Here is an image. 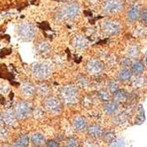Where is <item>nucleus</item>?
Returning <instances> with one entry per match:
<instances>
[{
  "instance_id": "obj_30",
  "label": "nucleus",
  "mask_w": 147,
  "mask_h": 147,
  "mask_svg": "<svg viewBox=\"0 0 147 147\" xmlns=\"http://www.w3.org/2000/svg\"><path fill=\"white\" fill-rule=\"evenodd\" d=\"M109 147H125V141L123 138H115L111 143H109Z\"/></svg>"
},
{
  "instance_id": "obj_25",
  "label": "nucleus",
  "mask_w": 147,
  "mask_h": 147,
  "mask_svg": "<svg viewBox=\"0 0 147 147\" xmlns=\"http://www.w3.org/2000/svg\"><path fill=\"white\" fill-rule=\"evenodd\" d=\"M102 139L106 142V143H111L113 140L115 139L116 138V136H115V133L114 131H112V130H107L106 132H103L102 134Z\"/></svg>"
},
{
  "instance_id": "obj_45",
  "label": "nucleus",
  "mask_w": 147,
  "mask_h": 147,
  "mask_svg": "<svg viewBox=\"0 0 147 147\" xmlns=\"http://www.w3.org/2000/svg\"><path fill=\"white\" fill-rule=\"evenodd\" d=\"M69 1H74V0H69Z\"/></svg>"
},
{
  "instance_id": "obj_4",
  "label": "nucleus",
  "mask_w": 147,
  "mask_h": 147,
  "mask_svg": "<svg viewBox=\"0 0 147 147\" xmlns=\"http://www.w3.org/2000/svg\"><path fill=\"white\" fill-rule=\"evenodd\" d=\"M18 36L22 40H32L36 33V29L33 24L29 22H23L20 23L17 28Z\"/></svg>"
},
{
  "instance_id": "obj_23",
  "label": "nucleus",
  "mask_w": 147,
  "mask_h": 147,
  "mask_svg": "<svg viewBox=\"0 0 147 147\" xmlns=\"http://www.w3.org/2000/svg\"><path fill=\"white\" fill-rule=\"evenodd\" d=\"M76 83H77V86L79 88H82V89H86L90 85L89 80L84 76H82V75H80V76H77Z\"/></svg>"
},
{
  "instance_id": "obj_24",
  "label": "nucleus",
  "mask_w": 147,
  "mask_h": 147,
  "mask_svg": "<svg viewBox=\"0 0 147 147\" xmlns=\"http://www.w3.org/2000/svg\"><path fill=\"white\" fill-rule=\"evenodd\" d=\"M140 17V10L138 7H133L128 13V18L131 22H135Z\"/></svg>"
},
{
  "instance_id": "obj_9",
  "label": "nucleus",
  "mask_w": 147,
  "mask_h": 147,
  "mask_svg": "<svg viewBox=\"0 0 147 147\" xmlns=\"http://www.w3.org/2000/svg\"><path fill=\"white\" fill-rule=\"evenodd\" d=\"M86 70L88 74L90 76H99L104 71V65L103 63L97 59H91L90 60L86 65Z\"/></svg>"
},
{
  "instance_id": "obj_7",
  "label": "nucleus",
  "mask_w": 147,
  "mask_h": 147,
  "mask_svg": "<svg viewBox=\"0 0 147 147\" xmlns=\"http://www.w3.org/2000/svg\"><path fill=\"white\" fill-rule=\"evenodd\" d=\"M44 105L45 110L52 114H59L62 110V105L60 100L55 97H51L46 98Z\"/></svg>"
},
{
  "instance_id": "obj_33",
  "label": "nucleus",
  "mask_w": 147,
  "mask_h": 147,
  "mask_svg": "<svg viewBox=\"0 0 147 147\" xmlns=\"http://www.w3.org/2000/svg\"><path fill=\"white\" fill-rule=\"evenodd\" d=\"M107 88H108V90H109L110 93H114L115 91H116L119 89V86H118V83L115 81H111L108 83Z\"/></svg>"
},
{
  "instance_id": "obj_1",
  "label": "nucleus",
  "mask_w": 147,
  "mask_h": 147,
  "mask_svg": "<svg viewBox=\"0 0 147 147\" xmlns=\"http://www.w3.org/2000/svg\"><path fill=\"white\" fill-rule=\"evenodd\" d=\"M52 72L51 66L47 62H39L35 63L31 67V73L35 79L43 81L48 78Z\"/></svg>"
},
{
  "instance_id": "obj_5",
  "label": "nucleus",
  "mask_w": 147,
  "mask_h": 147,
  "mask_svg": "<svg viewBox=\"0 0 147 147\" xmlns=\"http://www.w3.org/2000/svg\"><path fill=\"white\" fill-rule=\"evenodd\" d=\"M32 112V106L28 101H20L14 107V114L19 120L27 119Z\"/></svg>"
},
{
  "instance_id": "obj_32",
  "label": "nucleus",
  "mask_w": 147,
  "mask_h": 147,
  "mask_svg": "<svg viewBox=\"0 0 147 147\" xmlns=\"http://www.w3.org/2000/svg\"><path fill=\"white\" fill-rule=\"evenodd\" d=\"M143 83H144V80L138 76V75H136V76L132 80V84L135 88H140L143 86Z\"/></svg>"
},
{
  "instance_id": "obj_42",
  "label": "nucleus",
  "mask_w": 147,
  "mask_h": 147,
  "mask_svg": "<svg viewBox=\"0 0 147 147\" xmlns=\"http://www.w3.org/2000/svg\"><path fill=\"white\" fill-rule=\"evenodd\" d=\"M1 121H2V115L0 114V124H1Z\"/></svg>"
},
{
  "instance_id": "obj_44",
  "label": "nucleus",
  "mask_w": 147,
  "mask_h": 147,
  "mask_svg": "<svg viewBox=\"0 0 147 147\" xmlns=\"http://www.w3.org/2000/svg\"><path fill=\"white\" fill-rule=\"evenodd\" d=\"M146 87H147V81H146Z\"/></svg>"
},
{
  "instance_id": "obj_36",
  "label": "nucleus",
  "mask_w": 147,
  "mask_h": 147,
  "mask_svg": "<svg viewBox=\"0 0 147 147\" xmlns=\"http://www.w3.org/2000/svg\"><path fill=\"white\" fill-rule=\"evenodd\" d=\"M131 60L129 59V58H124V59H121V65L124 67V68H128L129 67H130L131 66Z\"/></svg>"
},
{
  "instance_id": "obj_21",
  "label": "nucleus",
  "mask_w": 147,
  "mask_h": 147,
  "mask_svg": "<svg viewBox=\"0 0 147 147\" xmlns=\"http://www.w3.org/2000/svg\"><path fill=\"white\" fill-rule=\"evenodd\" d=\"M37 51L39 53L41 54H47L49 53V52L51 51V45H49V43H47V42H40V43H38L37 45Z\"/></svg>"
},
{
  "instance_id": "obj_14",
  "label": "nucleus",
  "mask_w": 147,
  "mask_h": 147,
  "mask_svg": "<svg viewBox=\"0 0 147 147\" xmlns=\"http://www.w3.org/2000/svg\"><path fill=\"white\" fill-rule=\"evenodd\" d=\"M119 111V105L115 101H107L104 106V112L107 115H114Z\"/></svg>"
},
{
  "instance_id": "obj_22",
  "label": "nucleus",
  "mask_w": 147,
  "mask_h": 147,
  "mask_svg": "<svg viewBox=\"0 0 147 147\" xmlns=\"http://www.w3.org/2000/svg\"><path fill=\"white\" fill-rule=\"evenodd\" d=\"M129 120V115L126 113H122L120 114H117L115 118L113 119V123H115L116 125H121L125 122H127Z\"/></svg>"
},
{
  "instance_id": "obj_29",
  "label": "nucleus",
  "mask_w": 147,
  "mask_h": 147,
  "mask_svg": "<svg viewBox=\"0 0 147 147\" xmlns=\"http://www.w3.org/2000/svg\"><path fill=\"white\" fill-rule=\"evenodd\" d=\"M15 143L23 146V147H28L29 144V138L27 135H22L19 136V138L17 139V141Z\"/></svg>"
},
{
  "instance_id": "obj_12",
  "label": "nucleus",
  "mask_w": 147,
  "mask_h": 147,
  "mask_svg": "<svg viewBox=\"0 0 147 147\" xmlns=\"http://www.w3.org/2000/svg\"><path fill=\"white\" fill-rule=\"evenodd\" d=\"M20 92L26 98H30L35 95L36 93V87L31 82H23L22 87H20Z\"/></svg>"
},
{
  "instance_id": "obj_17",
  "label": "nucleus",
  "mask_w": 147,
  "mask_h": 147,
  "mask_svg": "<svg viewBox=\"0 0 147 147\" xmlns=\"http://www.w3.org/2000/svg\"><path fill=\"white\" fill-rule=\"evenodd\" d=\"M51 88L48 84L45 82H40L36 87V92L41 97H48L51 93Z\"/></svg>"
},
{
  "instance_id": "obj_37",
  "label": "nucleus",
  "mask_w": 147,
  "mask_h": 147,
  "mask_svg": "<svg viewBox=\"0 0 147 147\" xmlns=\"http://www.w3.org/2000/svg\"><path fill=\"white\" fill-rule=\"evenodd\" d=\"M46 147H60L59 143L55 140H49L46 143Z\"/></svg>"
},
{
  "instance_id": "obj_6",
  "label": "nucleus",
  "mask_w": 147,
  "mask_h": 147,
  "mask_svg": "<svg viewBox=\"0 0 147 147\" xmlns=\"http://www.w3.org/2000/svg\"><path fill=\"white\" fill-rule=\"evenodd\" d=\"M123 7L121 0H106L103 4V11L107 14H116L122 11Z\"/></svg>"
},
{
  "instance_id": "obj_3",
  "label": "nucleus",
  "mask_w": 147,
  "mask_h": 147,
  "mask_svg": "<svg viewBox=\"0 0 147 147\" xmlns=\"http://www.w3.org/2000/svg\"><path fill=\"white\" fill-rule=\"evenodd\" d=\"M81 14L80 5L76 3L67 4L58 13V17L61 20H75Z\"/></svg>"
},
{
  "instance_id": "obj_11",
  "label": "nucleus",
  "mask_w": 147,
  "mask_h": 147,
  "mask_svg": "<svg viewBox=\"0 0 147 147\" xmlns=\"http://www.w3.org/2000/svg\"><path fill=\"white\" fill-rule=\"evenodd\" d=\"M73 45L77 51H83L89 45L88 40L82 36H76L73 39Z\"/></svg>"
},
{
  "instance_id": "obj_16",
  "label": "nucleus",
  "mask_w": 147,
  "mask_h": 147,
  "mask_svg": "<svg viewBox=\"0 0 147 147\" xmlns=\"http://www.w3.org/2000/svg\"><path fill=\"white\" fill-rule=\"evenodd\" d=\"M113 94V101L117 103H125L129 100V94L125 90H117Z\"/></svg>"
},
{
  "instance_id": "obj_38",
  "label": "nucleus",
  "mask_w": 147,
  "mask_h": 147,
  "mask_svg": "<svg viewBox=\"0 0 147 147\" xmlns=\"http://www.w3.org/2000/svg\"><path fill=\"white\" fill-rule=\"evenodd\" d=\"M9 92V87L7 85H2L0 87V93L3 94V95H5Z\"/></svg>"
},
{
  "instance_id": "obj_27",
  "label": "nucleus",
  "mask_w": 147,
  "mask_h": 147,
  "mask_svg": "<svg viewBox=\"0 0 147 147\" xmlns=\"http://www.w3.org/2000/svg\"><path fill=\"white\" fill-rule=\"evenodd\" d=\"M127 54L130 59H136V57H138L139 54V51L138 49V47L135 46V45H131L129 47L128 51H127Z\"/></svg>"
},
{
  "instance_id": "obj_15",
  "label": "nucleus",
  "mask_w": 147,
  "mask_h": 147,
  "mask_svg": "<svg viewBox=\"0 0 147 147\" xmlns=\"http://www.w3.org/2000/svg\"><path fill=\"white\" fill-rule=\"evenodd\" d=\"M2 121H4V123L8 127H14L17 124V117L15 116L14 113L7 112L2 115Z\"/></svg>"
},
{
  "instance_id": "obj_13",
  "label": "nucleus",
  "mask_w": 147,
  "mask_h": 147,
  "mask_svg": "<svg viewBox=\"0 0 147 147\" xmlns=\"http://www.w3.org/2000/svg\"><path fill=\"white\" fill-rule=\"evenodd\" d=\"M103 129L98 124H93L88 128V135L93 139H98L102 136Z\"/></svg>"
},
{
  "instance_id": "obj_8",
  "label": "nucleus",
  "mask_w": 147,
  "mask_h": 147,
  "mask_svg": "<svg viewBox=\"0 0 147 147\" xmlns=\"http://www.w3.org/2000/svg\"><path fill=\"white\" fill-rule=\"evenodd\" d=\"M102 29L105 34L109 35V36H115V35H118L121 32V27L116 22L106 20V22H104L102 24Z\"/></svg>"
},
{
  "instance_id": "obj_31",
  "label": "nucleus",
  "mask_w": 147,
  "mask_h": 147,
  "mask_svg": "<svg viewBox=\"0 0 147 147\" xmlns=\"http://www.w3.org/2000/svg\"><path fill=\"white\" fill-rule=\"evenodd\" d=\"M98 98L102 102H107L110 100V93L107 90H100L98 93Z\"/></svg>"
},
{
  "instance_id": "obj_28",
  "label": "nucleus",
  "mask_w": 147,
  "mask_h": 147,
  "mask_svg": "<svg viewBox=\"0 0 147 147\" xmlns=\"http://www.w3.org/2000/svg\"><path fill=\"white\" fill-rule=\"evenodd\" d=\"M65 147H80V142L76 138H68L66 140Z\"/></svg>"
},
{
  "instance_id": "obj_2",
  "label": "nucleus",
  "mask_w": 147,
  "mask_h": 147,
  "mask_svg": "<svg viewBox=\"0 0 147 147\" xmlns=\"http://www.w3.org/2000/svg\"><path fill=\"white\" fill-rule=\"evenodd\" d=\"M60 97L66 105H75L79 98L78 89L75 85H67L60 90Z\"/></svg>"
},
{
  "instance_id": "obj_39",
  "label": "nucleus",
  "mask_w": 147,
  "mask_h": 147,
  "mask_svg": "<svg viewBox=\"0 0 147 147\" xmlns=\"http://www.w3.org/2000/svg\"><path fill=\"white\" fill-rule=\"evenodd\" d=\"M85 147H99V146H98V144H97L96 143L88 141L87 143H85Z\"/></svg>"
},
{
  "instance_id": "obj_43",
  "label": "nucleus",
  "mask_w": 147,
  "mask_h": 147,
  "mask_svg": "<svg viewBox=\"0 0 147 147\" xmlns=\"http://www.w3.org/2000/svg\"><path fill=\"white\" fill-rule=\"evenodd\" d=\"M2 147H8V146H6V145H4V146H2Z\"/></svg>"
},
{
  "instance_id": "obj_10",
  "label": "nucleus",
  "mask_w": 147,
  "mask_h": 147,
  "mask_svg": "<svg viewBox=\"0 0 147 147\" xmlns=\"http://www.w3.org/2000/svg\"><path fill=\"white\" fill-rule=\"evenodd\" d=\"M74 129L77 132H84L88 129V122L82 116H77L74 120Z\"/></svg>"
},
{
  "instance_id": "obj_26",
  "label": "nucleus",
  "mask_w": 147,
  "mask_h": 147,
  "mask_svg": "<svg viewBox=\"0 0 147 147\" xmlns=\"http://www.w3.org/2000/svg\"><path fill=\"white\" fill-rule=\"evenodd\" d=\"M144 120H145V116H144V108L142 107H139V108H138V115H136V117L135 123L138 124V125H141L142 123H144Z\"/></svg>"
},
{
  "instance_id": "obj_20",
  "label": "nucleus",
  "mask_w": 147,
  "mask_h": 147,
  "mask_svg": "<svg viewBox=\"0 0 147 147\" xmlns=\"http://www.w3.org/2000/svg\"><path fill=\"white\" fill-rule=\"evenodd\" d=\"M131 71L136 75H140L144 71V63L140 60H136L131 64Z\"/></svg>"
},
{
  "instance_id": "obj_34",
  "label": "nucleus",
  "mask_w": 147,
  "mask_h": 147,
  "mask_svg": "<svg viewBox=\"0 0 147 147\" xmlns=\"http://www.w3.org/2000/svg\"><path fill=\"white\" fill-rule=\"evenodd\" d=\"M9 136V131L6 127L5 126L0 125V138L1 139H5Z\"/></svg>"
},
{
  "instance_id": "obj_40",
  "label": "nucleus",
  "mask_w": 147,
  "mask_h": 147,
  "mask_svg": "<svg viewBox=\"0 0 147 147\" xmlns=\"http://www.w3.org/2000/svg\"><path fill=\"white\" fill-rule=\"evenodd\" d=\"M142 20H144V22L147 23V11H145V12L142 14Z\"/></svg>"
},
{
  "instance_id": "obj_41",
  "label": "nucleus",
  "mask_w": 147,
  "mask_h": 147,
  "mask_svg": "<svg viewBox=\"0 0 147 147\" xmlns=\"http://www.w3.org/2000/svg\"><path fill=\"white\" fill-rule=\"evenodd\" d=\"M12 147H23V146H22V145H20V144H13L12 145Z\"/></svg>"
},
{
  "instance_id": "obj_35",
  "label": "nucleus",
  "mask_w": 147,
  "mask_h": 147,
  "mask_svg": "<svg viewBox=\"0 0 147 147\" xmlns=\"http://www.w3.org/2000/svg\"><path fill=\"white\" fill-rule=\"evenodd\" d=\"M44 115H45L44 111L42 110V109H39V108L36 109V110L34 111V113H33V116H34V118H35V119H37V120L42 119V118L44 117Z\"/></svg>"
},
{
  "instance_id": "obj_18",
  "label": "nucleus",
  "mask_w": 147,
  "mask_h": 147,
  "mask_svg": "<svg viewBox=\"0 0 147 147\" xmlns=\"http://www.w3.org/2000/svg\"><path fill=\"white\" fill-rule=\"evenodd\" d=\"M131 77H132V72L129 70V68H123L118 74V79L122 82H129L131 79Z\"/></svg>"
},
{
  "instance_id": "obj_19",
  "label": "nucleus",
  "mask_w": 147,
  "mask_h": 147,
  "mask_svg": "<svg viewBox=\"0 0 147 147\" xmlns=\"http://www.w3.org/2000/svg\"><path fill=\"white\" fill-rule=\"evenodd\" d=\"M31 142H32L33 145L36 146V147H39V146H42L45 143V138L43 134L41 133H35L32 138H31Z\"/></svg>"
}]
</instances>
